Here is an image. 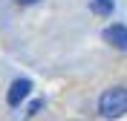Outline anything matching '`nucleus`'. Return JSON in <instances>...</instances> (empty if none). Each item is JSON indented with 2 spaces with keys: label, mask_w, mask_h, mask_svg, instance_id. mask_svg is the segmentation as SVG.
Listing matches in <instances>:
<instances>
[{
  "label": "nucleus",
  "mask_w": 127,
  "mask_h": 121,
  "mask_svg": "<svg viewBox=\"0 0 127 121\" xmlns=\"http://www.w3.org/2000/svg\"><path fill=\"white\" fill-rule=\"evenodd\" d=\"M90 9H93L98 17H107V15H113L116 3H113V0H90Z\"/></svg>",
  "instance_id": "20e7f679"
},
{
  "label": "nucleus",
  "mask_w": 127,
  "mask_h": 121,
  "mask_svg": "<svg viewBox=\"0 0 127 121\" xmlns=\"http://www.w3.org/2000/svg\"><path fill=\"white\" fill-rule=\"evenodd\" d=\"M104 40L113 43L116 49H127V26H121V23L107 26V29H104Z\"/></svg>",
  "instance_id": "f03ea898"
},
{
  "label": "nucleus",
  "mask_w": 127,
  "mask_h": 121,
  "mask_svg": "<svg viewBox=\"0 0 127 121\" xmlns=\"http://www.w3.org/2000/svg\"><path fill=\"white\" fill-rule=\"evenodd\" d=\"M20 6H32V3H40V0H17Z\"/></svg>",
  "instance_id": "423d86ee"
},
{
  "label": "nucleus",
  "mask_w": 127,
  "mask_h": 121,
  "mask_svg": "<svg viewBox=\"0 0 127 121\" xmlns=\"http://www.w3.org/2000/svg\"><path fill=\"white\" fill-rule=\"evenodd\" d=\"M40 107H43V104H40V101H35V104L29 107V115H35V113H38V110H40Z\"/></svg>",
  "instance_id": "39448f33"
},
{
  "label": "nucleus",
  "mask_w": 127,
  "mask_h": 121,
  "mask_svg": "<svg viewBox=\"0 0 127 121\" xmlns=\"http://www.w3.org/2000/svg\"><path fill=\"white\" fill-rule=\"evenodd\" d=\"M29 89H32V84H29L26 78L12 81V87H9V104H12V107H17V104H20L26 95H29Z\"/></svg>",
  "instance_id": "7ed1b4c3"
},
{
  "label": "nucleus",
  "mask_w": 127,
  "mask_h": 121,
  "mask_svg": "<svg viewBox=\"0 0 127 121\" xmlns=\"http://www.w3.org/2000/svg\"><path fill=\"white\" fill-rule=\"evenodd\" d=\"M98 113L104 115V118H121V115L127 113V89L124 87H113L107 89L101 98H98Z\"/></svg>",
  "instance_id": "f257e3e1"
}]
</instances>
